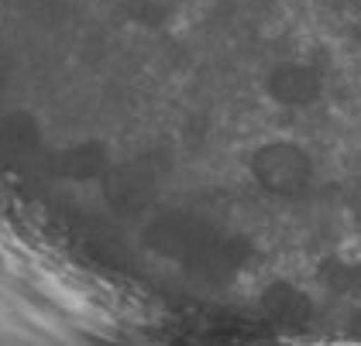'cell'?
I'll return each instance as SVG.
<instances>
[{
  "label": "cell",
  "instance_id": "1",
  "mask_svg": "<svg viewBox=\"0 0 361 346\" xmlns=\"http://www.w3.org/2000/svg\"><path fill=\"white\" fill-rule=\"evenodd\" d=\"M251 179L272 196H300L313 182V158L296 141H265L251 155Z\"/></svg>",
  "mask_w": 361,
  "mask_h": 346
},
{
  "label": "cell",
  "instance_id": "2",
  "mask_svg": "<svg viewBox=\"0 0 361 346\" xmlns=\"http://www.w3.org/2000/svg\"><path fill=\"white\" fill-rule=\"evenodd\" d=\"M324 82L306 62H279L265 79V93L286 110H306L320 100Z\"/></svg>",
  "mask_w": 361,
  "mask_h": 346
}]
</instances>
